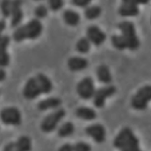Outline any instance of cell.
Wrapping results in <instances>:
<instances>
[{
    "label": "cell",
    "mask_w": 151,
    "mask_h": 151,
    "mask_svg": "<svg viewBox=\"0 0 151 151\" xmlns=\"http://www.w3.org/2000/svg\"><path fill=\"white\" fill-rule=\"evenodd\" d=\"M52 90V83L45 74L39 73L28 80L23 94L27 100H34L41 93H49Z\"/></svg>",
    "instance_id": "obj_1"
},
{
    "label": "cell",
    "mask_w": 151,
    "mask_h": 151,
    "mask_svg": "<svg viewBox=\"0 0 151 151\" xmlns=\"http://www.w3.org/2000/svg\"><path fill=\"white\" fill-rule=\"evenodd\" d=\"M43 31V25L39 19H32L26 24L19 27L13 33V39L17 42H21L23 40H35L39 38Z\"/></svg>",
    "instance_id": "obj_2"
},
{
    "label": "cell",
    "mask_w": 151,
    "mask_h": 151,
    "mask_svg": "<svg viewBox=\"0 0 151 151\" xmlns=\"http://www.w3.org/2000/svg\"><path fill=\"white\" fill-rule=\"evenodd\" d=\"M114 145L121 151H142L139 141L129 128H124L116 136Z\"/></svg>",
    "instance_id": "obj_3"
},
{
    "label": "cell",
    "mask_w": 151,
    "mask_h": 151,
    "mask_svg": "<svg viewBox=\"0 0 151 151\" xmlns=\"http://www.w3.org/2000/svg\"><path fill=\"white\" fill-rule=\"evenodd\" d=\"M119 28L122 32V36L126 40L127 48L132 51L137 50L140 46V40L136 36L134 24L130 21H123L119 24Z\"/></svg>",
    "instance_id": "obj_4"
},
{
    "label": "cell",
    "mask_w": 151,
    "mask_h": 151,
    "mask_svg": "<svg viewBox=\"0 0 151 151\" xmlns=\"http://www.w3.org/2000/svg\"><path fill=\"white\" fill-rule=\"evenodd\" d=\"M151 99V86L142 87L136 94L132 98V107L137 110H144L148 107V103Z\"/></svg>",
    "instance_id": "obj_5"
},
{
    "label": "cell",
    "mask_w": 151,
    "mask_h": 151,
    "mask_svg": "<svg viewBox=\"0 0 151 151\" xmlns=\"http://www.w3.org/2000/svg\"><path fill=\"white\" fill-rule=\"evenodd\" d=\"M65 112L64 109H59L48 116L45 118L42 124H41V129L45 133H50L52 132L53 130L57 128L59 122L65 117Z\"/></svg>",
    "instance_id": "obj_6"
},
{
    "label": "cell",
    "mask_w": 151,
    "mask_h": 151,
    "mask_svg": "<svg viewBox=\"0 0 151 151\" xmlns=\"http://www.w3.org/2000/svg\"><path fill=\"white\" fill-rule=\"evenodd\" d=\"M2 122L6 125H20L22 122L21 114L16 108H6L0 113Z\"/></svg>",
    "instance_id": "obj_7"
},
{
    "label": "cell",
    "mask_w": 151,
    "mask_h": 151,
    "mask_svg": "<svg viewBox=\"0 0 151 151\" xmlns=\"http://www.w3.org/2000/svg\"><path fill=\"white\" fill-rule=\"evenodd\" d=\"M95 92L94 83L91 77H86L77 85V93L84 100L93 98Z\"/></svg>",
    "instance_id": "obj_8"
},
{
    "label": "cell",
    "mask_w": 151,
    "mask_h": 151,
    "mask_svg": "<svg viewBox=\"0 0 151 151\" xmlns=\"http://www.w3.org/2000/svg\"><path fill=\"white\" fill-rule=\"evenodd\" d=\"M116 92V88L113 86H105L98 89L94 92L93 94V103L95 107L98 108H103L105 105L106 99L111 97Z\"/></svg>",
    "instance_id": "obj_9"
},
{
    "label": "cell",
    "mask_w": 151,
    "mask_h": 151,
    "mask_svg": "<svg viewBox=\"0 0 151 151\" xmlns=\"http://www.w3.org/2000/svg\"><path fill=\"white\" fill-rule=\"evenodd\" d=\"M87 40L95 45H101L105 42L107 36L98 26L91 25L86 31Z\"/></svg>",
    "instance_id": "obj_10"
},
{
    "label": "cell",
    "mask_w": 151,
    "mask_h": 151,
    "mask_svg": "<svg viewBox=\"0 0 151 151\" xmlns=\"http://www.w3.org/2000/svg\"><path fill=\"white\" fill-rule=\"evenodd\" d=\"M86 133L98 143H102L106 140V130L101 124H93L87 127Z\"/></svg>",
    "instance_id": "obj_11"
},
{
    "label": "cell",
    "mask_w": 151,
    "mask_h": 151,
    "mask_svg": "<svg viewBox=\"0 0 151 151\" xmlns=\"http://www.w3.org/2000/svg\"><path fill=\"white\" fill-rule=\"evenodd\" d=\"M10 44L8 36H0V66H7L10 63V56L7 52V47Z\"/></svg>",
    "instance_id": "obj_12"
},
{
    "label": "cell",
    "mask_w": 151,
    "mask_h": 151,
    "mask_svg": "<svg viewBox=\"0 0 151 151\" xmlns=\"http://www.w3.org/2000/svg\"><path fill=\"white\" fill-rule=\"evenodd\" d=\"M21 0H13L12 1V26H18L23 19V12L21 9Z\"/></svg>",
    "instance_id": "obj_13"
},
{
    "label": "cell",
    "mask_w": 151,
    "mask_h": 151,
    "mask_svg": "<svg viewBox=\"0 0 151 151\" xmlns=\"http://www.w3.org/2000/svg\"><path fill=\"white\" fill-rule=\"evenodd\" d=\"M88 61L82 57H72L68 60V67L71 71L79 72L86 69Z\"/></svg>",
    "instance_id": "obj_14"
},
{
    "label": "cell",
    "mask_w": 151,
    "mask_h": 151,
    "mask_svg": "<svg viewBox=\"0 0 151 151\" xmlns=\"http://www.w3.org/2000/svg\"><path fill=\"white\" fill-rule=\"evenodd\" d=\"M140 11L137 4H122L119 8V14L122 17H135L139 14Z\"/></svg>",
    "instance_id": "obj_15"
},
{
    "label": "cell",
    "mask_w": 151,
    "mask_h": 151,
    "mask_svg": "<svg viewBox=\"0 0 151 151\" xmlns=\"http://www.w3.org/2000/svg\"><path fill=\"white\" fill-rule=\"evenodd\" d=\"M61 105V100L56 97L47 98L44 101H41L38 104V108L40 111H45L50 108H56Z\"/></svg>",
    "instance_id": "obj_16"
},
{
    "label": "cell",
    "mask_w": 151,
    "mask_h": 151,
    "mask_svg": "<svg viewBox=\"0 0 151 151\" xmlns=\"http://www.w3.org/2000/svg\"><path fill=\"white\" fill-rule=\"evenodd\" d=\"M63 19L65 22L71 26H76L79 24V23L81 21V17L80 15L72 10H66L63 13Z\"/></svg>",
    "instance_id": "obj_17"
},
{
    "label": "cell",
    "mask_w": 151,
    "mask_h": 151,
    "mask_svg": "<svg viewBox=\"0 0 151 151\" xmlns=\"http://www.w3.org/2000/svg\"><path fill=\"white\" fill-rule=\"evenodd\" d=\"M98 80L105 84H109L112 82V75L107 65H100L97 69Z\"/></svg>",
    "instance_id": "obj_18"
},
{
    "label": "cell",
    "mask_w": 151,
    "mask_h": 151,
    "mask_svg": "<svg viewBox=\"0 0 151 151\" xmlns=\"http://www.w3.org/2000/svg\"><path fill=\"white\" fill-rule=\"evenodd\" d=\"M76 115L85 121H92L96 118V113L92 108L82 107L76 110Z\"/></svg>",
    "instance_id": "obj_19"
},
{
    "label": "cell",
    "mask_w": 151,
    "mask_h": 151,
    "mask_svg": "<svg viewBox=\"0 0 151 151\" xmlns=\"http://www.w3.org/2000/svg\"><path fill=\"white\" fill-rule=\"evenodd\" d=\"M101 14V8L97 5H93L86 7L85 10V17L89 20L96 19Z\"/></svg>",
    "instance_id": "obj_20"
},
{
    "label": "cell",
    "mask_w": 151,
    "mask_h": 151,
    "mask_svg": "<svg viewBox=\"0 0 151 151\" xmlns=\"http://www.w3.org/2000/svg\"><path fill=\"white\" fill-rule=\"evenodd\" d=\"M74 132V126L72 122H65L64 123L58 131V134L60 137H67L70 136Z\"/></svg>",
    "instance_id": "obj_21"
},
{
    "label": "cell",
    "mask_w": 151,
    "mask_h": 151,
    "mask_svg": "<svg viewBox=\"0 0 151 151\" xmlns=\"http://www.w3.org/2000/svg\"><path fill=\"white\" fill-rule=\"evenodd\" d=\"M112 44L113 45L118 49V50H124L127 48V42L126 40L124 39V37L122 36H118V35H114L112 37Z\"/></svg>",
    "instance_id": "obj_22"
},
{
    "label": "cell",
    "mask_w": 151,
    "mask_h": 151,
    "mask_svg": "<svg viewBox=\"0 0 151 151\" xmlns=\"http://www.w3.org/2000/svg\"><path fill=\"white\" fill-rule=\"evenodd\" d=\"M16 143L21 151L32 150V142L31 139L27 136H21Z\"/></svg>",
    "instance_id": "obj_23"
},
{
    "label": "cell",
    "mask_w": 151,
    "mask_h": 151,
    "mask_svg": "<svg viewBox=\"0 0 151 151\" xmlns=\"http://www.w3.org/2000/svg\"><path fill=\"white\" fill-rule=\"evenodd\" d=\"M76 49L81 53H86L90 50V41L87 38L81 39L76 44Z\"/></svg>",
    "instance_id": "obj_24"
},
{
    "label": "cell",
    "mask_w": 151,
    "mask_h": 151,
    "mask_svg": "<svg viewBox=\"0 0 151 151\" xmlns=\"http://www.w3.org/2000/svg\"><path fill=\"white\" fill-rule=\"evenodd\" d=\"M1 11L3 15L5 18H8L11 16L12 13V0H3L1 2Z\"/></svg>",
    "instance_id": "obj_25"
},
{
    "label": "cell",
    "mask_w": 151,
    "mask_h": 151,
    "mask_svg": "<svg viewBox=\"0 0 151 151\" xmlns=\"http://www.w3.org/2000/svg\"><path fill=\"white\" fill-rule=\"evenodd\" d=\"M48 4L51 10L56 12L60 10L64 5V0H48Z\"/></svg>",
    "instance_id": "obj_26"
},
{
    "label": "cell",
    "mask_w": 151,
    "mask_h": 151,
    "mask_svg": "<svg viewBox=\"0 0 151 151\" xmlns=\"http://www.w3.org/2000/svg\"><path fill=\"white\" fill-rule=\"evenodd\" d=\"M48 11L45 5H40L35 9V16L38 19H44L47 16Z\"/></svg>",
    "instance_id": "obj_27"
},
{
    "label": "cell",
    "mask_w": 151,
    "mask_h": 151,
    "mask_svg": "<svg viewBox=\"0 0 151 151\" xmlns=\"http://www.w3.org/2000/svg\"><path fill=\"white\" fill-rule=\"evenodd\" d=\"M91 146L86 142H78L73 146V151H91Z\"/></svg>",
    "instance_id": "obj_28"
},
{
    "label": "cell",
    "mask_w": 151,
    "mask_h": 151,
    "mask_svg": "<svg viewBox=\"0 0 151 151\" xmlns=\"http://www.w3.org/2000/svg\"><path fill=\"white\" fill-rule=\"evenodd\" d=\"M92 0H72V4L77 7H87L91 4Z\"/></svg>",
    "instance_id": "obj_29"
},
{
    "label": "cell",
    "mask_w": 151,
    "mask_h": 151,
    "mask_svg": "<svg viewBox=\"0 0 151 151\" xmlns=\"http://www.w3.org/2000/svg\"><path fill=\"white\" fill-rule=\"evenodd\" d=\"M4 151H21V150L19 148L16 142H11L5 146Z\"/></svg>",
    "instance_id": "obj_30"
},
{
    "label": "cell",
    "mask_w": 151,
    "mask_h": 151,
    "mask_svg": "<svg viewBox=\"0 0 151 151\" xmlns=\"http://www.w3.org/2000/svg\"><path fill=\"white\" fill-rule=\"evenodd\" d=\"M59 151H73V146L66 143V144H64L63 146H61Z\"/></svg>",
    "instance_id": "obj_31"
},
{
    "label": "cell",
    "mask_w": 151,
    "mask_h": 151,
    "mask_svg": "<svg viewBox=\"0 0 151 151\" xmlns=\"http://www.w3.org/2000/svg\"><path fill=\"white\" fill-rule=\"evenodd\" d=\"M5 78H6V73L4 72V69L0 68V81H4V80H5Z\"/></svg>",
    "instance_id": "obj_32"
},
{
    "label": "cell",
    "mask_w": 151,
    "mask_h": 151,
    "mask_svg": "<svg viewBox=\"0 0 151 151\" xmlns=\"http://www.w3.org/2000/svg\"><path fill=\"white\" fill-rule=\"evenodd\" d=\"M6 26V23L4 20H0V34L2 33V32L5 29Z\"/></svg>",
    "instance_id": "obj_33"
},
{
    "label": "cell",
    "mask_w": 151,
    "mask_h": 151,
    "mask_svg": "<svg viewBox=\"0 0 151 151\" xmlns=\"http://www.w3.org/2000/svg\"><path fill=\"white\" fill-rule=\"evenodd\" d=\"M150 0H135L136 4H146L149 3Z\"/></svg>",
    "instance_id": "obj_34"
},
{
    "label": "cell",
    "mask_w": 151,
    "mask_h": 151,
    "mask_svg": "<svg viewBox=\"0 0 151 151\" xmlns=\"http://www.w3.org/2000/svg\"><path fill=\"white\" fill-rule=\"evenodd\" d=\"M122 4H136L135 0H122Z\"/></svg>",
    "instance_id": "obj_35"
},
{
    "label": "cell",
    "mask_w": 151,
    "mask_h": 151,
    "mask_svg": "<svg viewBox=\"0 0 151 151\" xmlns=\"http://www.w3.org/2000/svg\"><path fill=\"white\" fill-rule=\"evenodd\" d=\"M35 1H41V0H35Z\"/></svg>",
    "instance_id": "obj_36"
}]
</instances>
